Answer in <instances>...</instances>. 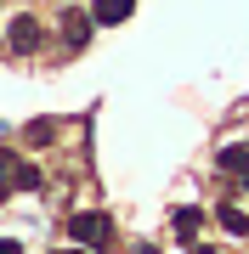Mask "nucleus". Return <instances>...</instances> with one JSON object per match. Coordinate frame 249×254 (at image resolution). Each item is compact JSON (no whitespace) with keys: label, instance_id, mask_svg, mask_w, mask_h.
Masks as SVG:
<instances>
[{"label":"nucleus","instance_id":"11","mask_svg":"<svg viewBox=\"0 0 249 254\" xmlns=\"http://www.w3.org/2000/svg\"><path fill=\"white\" fill-rule=\"evenodd\" d=\"M187 254H215V243H193V249H187Z\"/></svg>","mask_w":249,"mask_h":254},{"label":"nucleus","instance_id":"3","mask_svg":"<svg viewBox=\"0 0 249 254\" xmlns=\"http://www.w3.org/2000/svg\"><path fill=\"white\" fill-rule=\"evenodd\" d=\"M91 28H96L91 11H63V46H68V51L91 46Z\"/></svg>","mask_w":249,"mask_h":254},{"label":"nucleus","instance_id":"9","mask_svg":"<svg viewBox=\"0 0 249 254\" xmlns=\"http://www.w3.org/2000/svg\"><path fill=\"white\" fill-rule=\"evenodd\" d=\"M11 187L34 192V187H40V170H34V164H17V170H11Z\"/></svg>","mask_w":249,"mask_h":254},{"label":"nucleus","instance_id":"8","mask_svg":"<svg viewBox=\"0 0 249 254\" xmlns=\"http://www.w3.org/2000/svg\"><path fill=\"white\" fill-rule=\"evenodd\" d=\"M57 136V125H51V119H34V125H28V147H46Z\"/></svg>","mask_w":249,"mask_h":254},{"label":"nucleus","instance_id":"7","mask_svg":"<svg viewBox=\"0 0 249 254\" xmlns=\"http://www.w3.org/2000/svg\"><path fill=\"white\" fill-rule=\"evenodd\" d=\"M215 220H221L232 237H244V232H249V215H244V209H232V203H221V209H215Z\"/></svg>","mask_w":249,"mask_h":254},{"label":"nucleus","instance_id":"5","mask_svg":"<svg viewBox=\"0 0 249 254\" xmlns=\"http://www.w3.org/2000/svg\"><path fill=\"white\" fill-rule=\"evenodd\" d=\"M215 170L238 175V181L249 187V141H238V147H221V153H215Z\"/></svg>","mask_w":249,"mask_h":254},{"label":"nucleus","instance_id":"1","mask_svg":"<svg viewBox=\"0 0 249 254\" xmlns=\"http://www.w3.org/2000/svg\"><path fill=\"white\" fill-rule=\"evenodd\" d=\"M68 237H74V243H85V249H108V243H113V220L96 215V209H85V215L68 220Z\"/></svg>","mask_w":249,"mask_h":254},{"label":"nucleus","instance_id":"10","mask_svg":"<svg viewBox=\"0 0 249 254\" xmlns=\"http://www.w3.org/2000/svg\"><path fill=\"white\" fill-rule=\"evenodd\" d=\"M0 254H23V243L17 237H0Z\"/></svg>","mask_w":249,"mask_h":254},{"label":"nucleus","instance_id":"4","mask_svg":"<svg viewBox=\"0 0 249 254\" xmlns=\"http://www.w3.org/2000/svg\"><path fill=\"white\" fill-rule=\"evenodd\" d=\"M91 17H96L102 28H119V23L136 17V0H91Z\"/></svg>","mask_w":249,"mask_h":254},{"label":"nucleus","instance_id":"12","mask_svg":"<svg viewBox=\"0 0 249 254\" xmlns=\"http://www.w3.org/2000/svg\"><path fill=\"white\" fill-rule=\"evenodd\" d=\"M51 254H85V243H80V249H51Z\"/></svg>","mask_w":249,"mask_h":254},{"label":"nucleus","instance_id":"2","mask_svg":"<svg viewBox=\"0 0 249 254\" xmlns=\"http://www.w3.org/2000/svg\"><path fill=\"white\" fill-rule=\"evenodd\" d=\"M40 40H46V28H40V17H28V11H17V17L6 23V46L28 57V51H40Z\"/></svg>","mask_w":249,"mask_h":254},{"label":"nucleus","instance_id":"6","mask_svg":"<svg viewBox=\"0 0 249 254\" xmlns=\"http://www.w3.org/2000/svg\"><path fill=\"white\" fill-rule=\"evenodd\" d=\"M170 226L181 232V243H193V232H198V209H193V203H181V209L170 215Z\"/></svg>","mask_w":249,"mask_h":254}]
</instances>
